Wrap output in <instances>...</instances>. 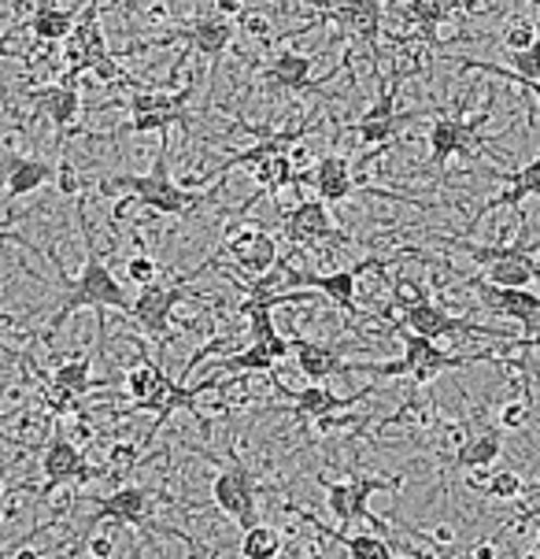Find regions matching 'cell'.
<instances>
[{"label": "cell", "instance_id": "obj_1", "mask_svg": "<svg viewBox=\"0 0 540 559\" xmlns=\"http://www.w3.org/2000/svg\"><path fill=\"white\" fill-rule=\"evenodd\" d=\"M79 223H82V238H85V263H82V274L74 282H68V293H63L60 308H56V316L49 319V326H45V337H56V330L68 322L74 311L82 308H116V311H127L130 316V293L122 289V282L111 274L108 263L100 260L97 252V241H93V230L89 223H85V207L79 204Z\"/></svg>", "mask_w": 540, "mask_h": 559}, {"label": "cell", "instance_id": "obj_2", "mask_svg": "<svg viewBox=\"0 0 540 559\" xmlns=\"http://www.w3.org/2000/svg\"><path fill=\"white\" fill-rule=\"evenodd\" d=\"M100 193L104 197H116L122 193L127 201L119 204V215L122 207H127L130 201L153 207V212L159 215H189L196 204L204 201L201 193H193V189L178 186L175 178H170V167H167V134H159V156L148 175H111L100 182Z\"/></svg>", "mask_w": 540, "mask_h": 559}, {"label": "cell", "instance_id": "obj_3", "mask_svg": "<svg viewBox=\"0 0 540 559\" xmlns=\"http://www.w3.org/2000/svg\"><path fill=\"white\" fill-rule=\"evenodd\" d=\"M485 359H492V356H485V353H473V356L444 353L433 337H422V334L404 330V356L393 359V364H367V371L377 374V378H404L407 374L415 385H425L444 371H456V367H470V364H485Z\"/></svg>", "mask_w": 540, "mask_h": 559}, {"label": "cell", "instance_id": "obj_4", "mask_svg": "<svg viewBox=\"0 0 540 559\" xmlns=\"http://www.w3.org/2000/svg\"><path fill=\"white\" fill-rule=\"evenodd\" d=\"M404 478H382V475H356L348 481H326V508L337 519V526L352 523H371L377 534L388 537V526L371 511L374 492H393L400 489Z\"/></svg>", "mask_w": 540, "mask_h": 559}, {"label": "cell", "instance_id": "obj_5", "mask_svg": "<svg viewBox=\"0 0 540 559\" xmlns=\"http://www.w3.org/2000/svg\"><path fill=\"white\" fill-rule=\"evenodd\" d=\"M189 100H193V82L175 93H130V122L122 134H167L170 127H189Z\"/></svg>", "mask_w": 540, "mask_h": 559}, {"label": "cell", "instance_id": "obj_6", "mask_svg": "<svg viewBox=\"0 0 540 559\" xmlns=\"http://www.w3.org/2000/svg\"><path fill=\"white\" fill-rule=\"evenodd\" d=\"M441 241L459 252H467L473 263H481V267H485V282H492V286L529 289L540 278V263L523 249V245H515V249H492V245H470V241H456V238H441Z\"/></svg>", "mask_w": 540, "mask_h": 559}, {"label": "cell", "instance_id": "obj_7", "mask_svg": "<svg viewBox=\"0 0 540 559\" xmlns=\"http://www.w3.org/2000/svg\"><path fill=\"white\" fill-rule=\"evenodd\" d=\"M68 71L71 74H82V71H93L97 79L104 82H116L119 79V63L111 60L108 52V41L100 34V23H97V0L85 4V15L74 19V31L68 37Z\"/></svg>", "mask_w": 540, "mask_h": 559}, {"label": "cell", "instance_id": "obj_8", "mask_svg": "<svg viewBox=\"0 0 540 559\" xmlns=\"http://www.w3.org/2000/svg\"><path fill=\"white\" fill-rule=\"evenodd\" d=\"M470 289L481 297L492 316L515 319L523 326V341H515L518 348H533L540 345V297L533 289H511V286H492L485 278H473Z\"/></svg>", "mask_w": 540, "mask_h": 559}, {"label": "cell", "instance_id": "obj_9", "mask_svg": "<svg viewBox=\"0 0 540 559\" xmlns=\"http://www.w3.org/2000/svg\"><path fill=\"white\" fill-rule=\"evenodd\" d=\"M485 122H489V108H485V116H478V119H463V116L433 119V127H430V167L437 170V175H444V167H448L452 156L470 159L473 153H478V141H481Z\"/></svg>", "mask_w": 540, "mask_h": 559}, {"label": "cell", "instance_id": "obj_10", "mask_svg": "<svg viewBox=\"0 0 540 559\" xmlns=\"http://www.w3.org/2000/svg\"><path fill=\"white\" fill-rule=\"evenodd\" d=\"M400 326H404V330H411V334L433 337V341L456 337V334L511 341V334H504V330H489V326H478V322H467V319L452 316V311H444L441 305H433V300H415V305H407V308H404Z\"/></svg>", "mask_w": 540, "mask_h": 559}, {"label": "cell", "instance_id": "obj_11", "mask_svg": "<svg viewBox=\"0 0 540 559\" xmlns=\"http://www.w3.org/2000/svg\"><path fill=\"white\" fill-rule=\"evenodd\" d=\"M189 300L185 286H164V282H148L141 286V293L130 300V319L141 326V334L153 341H167L170 337V319H175V308Z\"/></svg>", "mask_w": 540, "mask_h": 559}, {"label": "cell", "instance_id": "obj_12", "mask_svg": "<svg viewBox=\"0 0 540 559\" xmlns=\"http://www.w3.org/2000/svg\"><path fill=\"white\" fill-rule=\"evenodd\" d=\"M148 515H153V492H148L145 486H119L116 492H108V497L93 500L89 526L111 523V526L145 530Z\"/></svg>", "mask_w": 540, "mask_h": 559}, {"label": "cell", "instance_id": "obj_13", "mask_svg": "<svg viewBox=\"0 0 540 559\" xmlns=\"http://www.w3.org/2000/svg\"><path fill=\"white\" fill-rule=\"evenodd\" d=\"M212 497H215V508H219L223 515H230L241 530H249V526L260 523L252 475L241 467V463H237V467H226L223 475L212 481Z\"/></svg>", "mask_w": 540, "mask_h": 559}, {"label": "cell", "instance_id": "obj_14", "mask_svg": "<svg viewBox=\"0 0 540 559\" xmlns=\"http://www.w3.org/2000/svg\"><path fill=\"white\" fill-rule=\"evenodd\" d=\"M41 475H45V489L41 492H52L60 486H85L89 478H97L100 471H93L85 463L82 449L68 438H52L45 444L41 452Z\"/></svg>", "mask_w": 540, "mask_h": 559}, {"label": "cell", "instance_id": "obj_15", "mask_svg": "<svg viewBox=\"0 0 540 559\" xmlns=\"http://www.w3.org/2000/svg\"><path fill=\"white\" fill-rule=\"evenodd\" d=\"M226 255H230L237 263V271H244L249 278H263V274H271L278 267V241H274L267 230H260V226H249V230L233 234V238L226 241Z\"/></svg>", "mask_w": 540, "mask_h": 559}, {"label": "cell", "instance_id": "obj_16", "mask_svg": "<svg viewBox=\"0 0 540 559\" xmlns=\"http://www.w3.org/2000/svg\"><path fill=\"white\" fill-rule=\"evenodd\" d=\"M363 267H382V260H367ZM363 267H356V271H334V274H315V271H289L286 274V282H289V289H315L322 293V297H329V300H337L345 311H356V289H359V271Z\"/></svg>", "mask_w": 540, "mask_h": 559}, {"label": "cell", "instance_id": "obj_17", "mask_svg": "<svg viewBox=\"0 0 540 559\" xmlns=\"http://www.w3.org/2000/svg\"><path fill=\"white\" fill-rule=\"evenodd\" d=\"M292 356H297V367L308 382H326L334 374H352V371H367V364H345V345H322V341H292Z\"/></svg>", "mask_w": 540, "mask_h": 559}, {"label": "cell", "instance_id": "obj_18", "mask_svg": "<svg viewBox=\"0 0 540 559\" xmlns=\"http://www.w3.org/2000/svg\"><path fill=\"white\" fill-rule=\"evenodd\" d=\"M286 238L297 245H319V241H340V230L334 226V215H329L326 201L311 197V201H300L292 212L286 215Z\"/></svg>", "mask_w": 540, "mask_h": 559}, {"label": "cell", "instance_id": "obj_19", "mask_svg": "<svg viewBox=\"0 0 540 559\" xmlns=\"http://www.w3.org/2000/svg\"><path fill=\"white\" fill-rule=\"evenodd\" d=\"M274 385H278V393L286 396V401H292V415H297V419H304V423H319V419H326V415L348 412V407H352L359 396H363V393L337 396L334 390H326V382H311L308 390H300V393L286 390L281 382H274Z\"/></svg>", "mask_w": 540, "mask_h": 559}, {"label": "cell", "instance_id": "obj_20", "mask_svg": "<svg viewBox=\"0 0 540 559\" xmlns=\"http://www.w3.org/2000/svg\"><path fill=\"white\" fill-rule=\"evenodd\" d=\"M292 511H297L308 526H315L322 537H329V542H337L340 548H345L348 559H400L396 556V548L388 545L382 534H345V530H337V526L319 523L311 511H300V508H292ZM415 559H425V556H415Z\"/></svg>", "mask_w": 540, "mask_h": 559}, {"label": "cell", "instance_id": "obj_21", "mask_svg": "<svg viewBox=\"0 0 540 559\" xmlns=\"http://www.w3.org/2000/svg\"><path fill=\"white\" fill-rule=\"evenodd\" d=\"M492 178H500L507 189L504 193H496L485 207H481L478 219H485V212H496V207H518L526 197H540V156L533 159V164H526L518 170H492Z\"/></svg>", "mask_w": 540, "mask_h": 559}, {"label": "cell", "instance_id": "obj_22", "mask_svg": "<svg viewBox=\"0 0 540 559\" xmlns=\"http://www.w3.org/2000/svg\"><path fill=\"white\" fill-rule=\"evenodd\" d=\"M45 116L52 119L56 134H68V130L79 122L82 116V93L74 90V82H63V85H45L31 97Z\"/></svg>", "mask_w": 540, "mask_h": 559}, {"label": "cell", "instance_id": "obj_23", "mask_svg": "<svg viewBox=\"0 0 540 559\" xmlns=\"http://www.w3.org/2000/svg\"><path fill=\"white\" fill-rule=\"evenodd\" d=\"M404 122H411V116H400V111H396V104H393V93L385 90L382 100H377L374 108L352 127V134L363 138L367 145H385V141H393L396 134H400Z\"/></svg>", "mask_w": 540, "mask_h": 559}, {"label": "cell", "instance_id": "obj_24", "mask_svg": "<svg viewBox=\"0 0 540 559\" xmlns=\"http://www.w3.org/2000/svg\"><path fill=\"white\" fill-rule=\"evenodd\" d=\"M49 382H52V390H56V401H52L56 412H68L74 396H85V393L97 390V382H93V367H89V359H85V356L63 359V364L52 371Z\"/></svg>", "mask_w": 540, "mask_h": 559}, {"label": "cell", "instance_id": "obj_25", "mask_svg": "<svg viewBox=\"0 0 540 559\" xmlns=\"http://www.w3.org/2000/svg\"><path fill=\"white\" fill-rule=\"evenodd\" d=\"M311 182H315L319 201H326V204L348 201V197L356 193V186H359L356 175H352V164H348L345 156L319 159V167H315V175H311Z\"/></svg>", "mask_w": 540, "mask_h": 559}, {"label": "cell", "instance_id": "obj_26", "mask_svg": "<svg viewBox=\"0 0 540 559\" xmlns=\"http://www.w3.org/2000/svg\"><path fill=\"white\" fill-rule=\"evenodd\" d=\"M56 175H60V167L49 164V159H12V167H8V178H4V189H8V201H23V197L37 193L41 186L56 182Z\"/></svg>", "mask_w": 540, "mask_h": 559}, {"label": "cell", "instance_id": "obj_27", "mask_svg": "<svg viewBox=\"0 0 540 559\" xmlns=\"http://www.w3.org/2000/svg\"><path fill=\"white\" fill-rule=\"evenodd\" d=\"M182 37H189L196 52H204L212 63H219V56L230 49L233 41V19L226 15H204L196 23H189V31H182Z\"/></svg>", "mask_w": 540, "mask_h": 559}, {"label": "cell", "instance_id": "obj_28", "mask_svg": "<svg viewBox=\"0 0 540 559\" xmlns=\"http://www.w3.org/2000/svg\"><path fill=\"white\" fill-rule=\"evenodd\" d=\"M500 452H504V430H500V426H481V430H473L470 438L459 444V452L452 463H456L459 471L492 467V463L500 460Z\"/></svg>", "mask_w": 540, "mask_h": 559}, {"label": "cell", "instance_id": "obj_29", "mask_svg": "<svg viewBox=\"0 0 540 559\" xmlns=\"http://www.w3.org/2000/svg\"><path fill=\"white\" fill-rule=\"evenodd\" d=\"M311 71H315V60H311V56L281 52L267 68V79H271V85H278V90H286V93H304V90H315Z\"/></svg>", "mask_w": 540, "mask_h": 559}, {"label": "cell", "instance_id": "obj_30", "mask_svg": "<svg viewBox=\"0 0 540 559\" xmlns=\"http://www.w3.org/2000/svg\"><path fill=\"white\" fill-rule=\"evenodd\" d=\"M337 19L359 37V41L374 45L377 26H382V0H345V4L337 8Z\"/></svg>", "mask_w": 540, "mask_h": 559}, {"label": "cell", "instance_id": "obj_31", "mask_svg": "<svg viewBox=\"0 0 540 559\" xmlns=\"http://www.w3.org/2000/svg\"><path fill=\"white\" fill-rule=\"evenodd\" d=\"M249 175L255 178V186L267 189V193H278V189H286V186L297 182V167H292V159H289L286 148H274V153L260 156L249 167Z\"/></svg>", "mask_w": 540, "mask_h": 559}, {"label": "cell", "instance_id": "obj_32", "mask_svg": "<svg viewBox=\"0 0 540 559\" xmlns=\"http://www.w3.org/2000/svg\"><path fill=\"white\" fill-rule=\"evenodd\" d=\"M71 31H74L71 8H56L52 0H41V4H37V12L31 19V34L37 37V41H49V45L68 41Z\"/></svg>", "mask_w": 540, "mask_h": 559}, {"label": "cell", "instance_id": "obj_33", "mask_svg": "<svg viewBox=\"0 0 540 559\" xmlns=\"http://www.w3.org/2000/svg\"><path fill=\"white\" fill-rule=\"evenodd\" d=\"M281 556V534L274 526L255 523L241 530V559H278Z\"/></svg>", "mask_w": 540, "mask_h": 559}, {"label": "cell", "instance_id": "obj_34", "mask_svg": "<svg viewBox=\"0 0 540 559\" xmlns=\"http://www.w3.org/2000/svg\"><path fill=\"white\" fill-rule=\"evenodd\" d=\"M159 374H164V367H156L148 356H141V364L130 367V374H127V396H130V401H134V404L145 401V396L156 390Z\"/></svg>", "mask_w": 540, "mask_h": 559}, {"label": "cell", "instance_id": "obj_35", "mask_svg": "<svg viewBox=\"0 0 540 559\" xmlns=\"http://www.w3.org/2000/svg\"><path fill=\"white\" fill-rule=\"evenodd\" d=\"M448 15H452V0H407V19L425 26V31L441 26Z\"/></svg>", "mask_w": 540, "mask_h": 559}, {"label": "cell", "instance_id": "obj_36", "mask_svg": "<svg viewBox=\"0 0 540 559\" xmlns=\"http://www.w3.org/2000/svg\"><path fill=\"white\" fill-rule=\"evenodd\" d=\"M523 492H526V481H523V475H515V471H492V475H489L485 497L518 504V500H523Z\"/></svg>", "mask_w": 540, "mask_h": 559}, {"label": "cell", "instance_id": "obj_37", "mask_svg": "<svg viewBox=\"0 0 540 559\" xmlns=\"http://www.w3.org/2000/svg\"><path fill=\"white\" fill-rule=\"evenodd\" d=\"M537 41V26L529 19H511L504 31V52H523Z\"/></svg>", "mask_w": 540, "mask_h": 559}, {"label": "cell", "instance_id": "obj_38", "mask_svg": "<svg viewBox=\"0 0 540 559\" xmlns=\"http://www.w3.org/2000/svg\"><path fill=\"white\" fill-rule=\"evenodd\" d=\"M507 60H511L507 71L515 74V79H537L540 74V37L523 52H507Z\"/></svg>", "mask_w": 540, "mask_h": 559}, {"label": "cell", "instance_id": "obj_39", "mask_svg": "<svg viewBox=\"0 0 540 559\" xmlns=\"http://www.w3.org/2000/svg\"><path fill=\"white\" fill-rule=\"evenodd\" d=\"M463 68H467V71H481V74H496V79H507V82H518L523 90H529L540 100V82L537 79H515V74H511L507 68H500V63H485V60H463Z\"/></svg>", "mask_w": 540, "mask_h": 559}, {"label": "cell", "instance_id": "obj_40", "mask_svg": "<svg viewBox=\"0 0 540 559\" xmlns=\"http://www.w3.org/2000/svg\"><path fill=\"white\" fill-rule=\"evenodd\" d=\"M127 278L134 282V286H148V282L159 278V263L153 260V255H130L127 260Z\"/></svg>", "mask_w": 540, "mask_h": 559}, {"label": "cell", "instance_id": "obj_41", "mask_svg": "<svg viewBox=\"0 0 540 559\" xmlns=\"http://www.w3.org/2000/svg\"><path fill=\"white\" fill-rule=\"evenodd\" d=\"M529 423V396H515L500 407V430H523Z\"/></svg>", "mask_w": 540, "mask_h": 559}, {"label": "cell", "instance_id": "obj_42", "mask_svg": "<svg viewBox=\"0 0 540 559\" xmlns=\"http://www.w3.org/2000/svg\"><path fill=\"white\" fill-rule=\"evenodd\" d=\"M393 297H396V305L407 308V305H415V300H425V293L415 286V282H396L393 286Z\"/></svg>", "mask_w": 540, "mask_h": 559}, {"label": "cell", "instance_id": "obj_43", "mask_svg": "<svg viewBox=\"0 0 540 559\" xmlns=\"http://www.w3.org/2000/svg\"><path fill=\"white\" fill-rule=\"evenodd\" d=\"M463 475H467V486H470L473 492H485L492 471H489V467H470V471H463Z\"/></svg>", "mask_w": 540, "mask_h": 559}, {"label": "cell", "instance_id": "obj_44", "mask_svg": "<svg viewBox=\"0 0 540 559\" xmlns=\"http://www.w3.org/2000/svg\"><path fill=\"white\" fill-rule=\"evenodd\" d=\"M89 556L93 559H111V537L108 534H93L89 537Z\"/></svg>", "mask_w": 540, "mask_h": 559}, {"label": "cell", "instance_id": "obj_45", "mask_svg": "<svg viewBox=\"0 0 540 559\" xmlns=\"http://www.w3.org/2000/svg\"><path fill=\"white\" fill-rule=\"evenodd\" d=\"M215 12L226 19H241L244 15V0H215Z\"/></svg>", "mask_w": 540, "mask_h": 559}, {"label": "cell", "instance_id": "obj_46", "mask_svg": "<svg viewBox=\"0 0 540 559\" xmlns=\"http://www.w3.org/2000/svg\"><path fill=\"white\" fill-rule=\"evenodd\" d=\"M470 556L473 559H496L500 556V548H496V542H478L470 548Z\"/></svg>", "mask_w": 540, "mask_h": 559}, {"label": "cell", "instance_id": "obj_47", "mask_svg": "<svg viewBox=\"0 0 540 559\" xmlns=\"http://www.w3.org/2000/svg\"><path fill=\"white\" fill-rule=\"evenodd\" d=\"M433 542H437V545H444V548H448L452 542H456V530H452L448 523H441L437 530H433Z\"/></svg>", "mask_w": 540, "mask_h": 559}, {"label": "cell", "instance_id": "obj_48", "mask_svg": "<svg viewBox=\"0 0 540 559\" xmlns=\"http://www.w3.org/2000/svg\"><path fill=\"white\" fill-rule=\"evenodd\" d=\"M15 559H41V556H37L34 548H26V542H19L15 545Z\"/></svg>", "mask_w": 540, "mask_h": 559}, {"label": "cell", "instance_id": "obj_49", "mask_svg": "<svg viewBox=\"0 0 540 559\" xmlns=\"http://www.w3.org/2000/svg\"><path fill=\"white\" fill-rule=\"evenodd\" d=\"M0 241H19V245H26L23 238H19V234H8V230H4V223H0Z\"/></svg>", "mask_w": 540, "mask_h": 559}, {"label": "cell", "instance_id": "obj_50", "mask_svg": "<svg viewBox=\"0 0 540 559\" xmlns=\"http://www.w3.org/2000/svg\"><path fill=\"white\" fill-rule=\"evenodd\" d=\"M8 552H12V548H4V542H0V559H4Z\"/></svg>", "mask_w": 540, "mask_h": 559}, {"label": "cell", "instance_id": "obj_51", "mask_svg": "<svg viewBox=\"0 0 540 559\" xmlns=\"http://www.w3.org/2000/svg\"><path fill=\"white\" fill-rule=\"evenodd\" d=\"M529 8H540V0H529Z\"/></svg>", "mask_w": 540, "mask_h": 559}, {"label": "cell", "instance_id": "obj_52", "mask_svg": "<svg viewBox=\"0 0 540 559\" xmlns=\"http://www.w3.org/2000/svg\"><path fill=\"white\" fill-rule=\"evenodd\" d=\"M444 559H452V548H444Z\"/></svg>", "mask_w": 540, "mask_h": 559}, {"label": "cell", "instance_id": "obj_53", "mask_svg": "<svg viewBox=\"0 0 540 559\" xmlns=\"http://www.w3.org/2000/svg\"><path fill=\"white\" fill-rule=\"evenodd\" d=\"M0 489H4V471H0Z\"/></svg>", "mask_w": 540, "mask_h": 559}, {"label": "cell", "instance_id": "obj_54", "mask_svg": "<svg viewBox=\"0 0 540 559\" xmlns=\"http://www.w3.org/2000/svg\"><path fill=\"white\" fill-rule=\"evenodd\" d=\"M137 4V0H127V8H134Z\"/></svg>", "mask_w": 540, "mask_h": 559}]
</instances>
